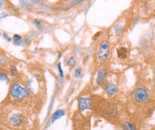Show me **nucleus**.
Masks as SVG:
<instances>
[{"label":"nucleus","instance_id":"nucleus-1","mask_svg":"<svg viewBox=\"0 0 155 130\" xmlns=\"http://www.w3.org/2000/svg\"><path fill=\"white\" fill-rule=\"evenodd\" d=\"M110 54V45L108 40H103L99 44L97 50V59L99 62H104L108 59Z\"/></svg>","mask_w":155,"mask_h":130},{"label":"nucleus","instance_id":"nucleus-2","mask_svg":"<svg viewBox=\"0 0 155 130\" xmlns=\"http://www.w3.org/2000/svg\"><path fill=\"white\" fill-rule=\"evenodd\" d=\"M11 96L18 100H23L29 96V92L19 84H14L10 90Z\"/></svg>","mask_w":155,"mask_h":130},{"label":"nucleus","instance_id":"nucleus-3","mask_svg":"<svg viewBox=\"0 0 155 130\" xmlns=\"http://www.w3.org/2000/svg\"><path fill=\"white\" fill-rule=\"evenodd\" d=\"M78 110L83 112L86 110H91L93 107V102L90 98L80 97L78 100Z\"/></svg>","mask_w":155,"mask_h":130},{"label":"nucleus","instance_id":"nucleus-4","mask_svg":"<svg viewBox=\"0 0 155 130\" xmlns=\"http://www.w3.org/2000/svg\"><path fill=\"white\" fill-rule=\"evenodd\" d=\"M134 98H135L136 102H137V103H141V102H145L147 100V98H148V92H147V90L145 88H143V87L137 88L135 91Z\"/></svg>","mask_w":155,"mask_h":130},{"label":"nucleus","instance_id":"nucleus-5","mask_svg":"<svg viewBox=\"0 0 155 130\" xmlns=\"http://www.w3.org/2000/svg\"><path fill=\"white\" fill-rule=\"evenodd\" d=\"M107 74H108V70L106 69H100L98 70V74L96 78V83L98 86H102L105 82Z\"/></svg>","mask_w":155,"mask_h":130},{"label":"nucleus","instance_id":"nucleus-6","mask_svg":"<svg viewBox=\"0 0 155 130\" xmlns=\"http://www.w3.org/2000/svg\"><path fill=\"white\" fill-rule=\"evenodd\" d=\"M22 121H23V119L21 114H14L9 119V122L13 126H19L22 123Z\"/></svg>","mask_w":155,"mask_h":130},{"label":"nucleus","instance_id":"nucleus-7","mask_svg":"<svg viewBox=\"0 0 155 130\" xmlns=\"http://www.w3.org/2000/svg\"><path fill=\"white\" fill-rule=\"evenodd\" d=\"M105 91L109 96H114L117 92V86L112 82H107L105 84Z\"/></svg>","mask_w":155,"mask_h":130},{"label":"nucleus","instance_id":"nucleus-8","mask_svg":"<svg viewBox=\"0 0 155 130\" xmlns=\"http://www.w3.org/2000/svg\"><path fill=\"white\" fill-rule=\"evenodd\" d=\"M117 54H118V57L120 59H122V60L126 59L127 57V49L126 47H120L118 49Z\"/></svg>","mask_w":155,"mask_h":130},{"label":"nucleus","instance_id":"nucleus-9","mask_svg":"<svg viewBox=\"0 0 155 130\" xmlns=\"http://www.w3.org/2000/svg\"><path fill=\"white\" fill-rule=\"evenodd\" d=\"M64 114H65V112L63 110H58V111H56L54 113L53 117H52V122H54L55 120L59 119L60 118H62V116H64Z\"/></svg>","mask_w":155,"mask_h":130},{"label":"nucleus","instance_id":"nucleus-10","mask_svg":"<svg viewBox=\"0 0 155 130\" xmlns=\"http://www.w3.org/2000/svg\"><path fill=\"white\" fill-rule=\"evenodd\" d=\"M122 130H137V128L134 124H132L130 122H126L123 125Z\"/></svg>","mask_w":155,"mask_h":130},{"label":"nucleus","instance_id":"nucleus-11","mask_svg":"<svg viewBox=\"0 0 155 130\" xmlns=\"http://www.w3.org/2000/svg\"><path fill=\"white\" fill-rule=\"evenodd\" d=\"M76 64V61H75V58L74 57H71L70 59H69V61H68V63H67V65L68 66H70L71 68H72V67H74Z\"/></svg>","mask_w":155,"mask_h":130},{"label":"nucleus","instance_id":"nucleus-12","mask_svg":"<svg viewBox=\"0 0 155 130\" xmlns=\"http://www.w3.org/2000/svg\"><path fill=\"white\" fill-rule=\"evenodd\" d=\"M115 33H116V35H118V36H120L121 33H122V27L120 25V24H117L116 26H115Z\"/></svg>","mask_w":155,"mask_h":130},{"label":"nucleus","instance_id":"nucleus-13","mask_svg":"<svg viewBox=\"0 0 155 130\" xmlns=\"http://www.w3.org/2000/svg\"><path fill=\"white\" fill-rule=\"evenodd\" d=\"M13 39H14V42L15 43L16 45H19L21 43V37L19 36V35H15Z\"/></svg>","mask_w":155,"mask_h":130},{"label":"nucleus","instance_id":"nucleus-14","mask_svg":"<svg viewBox=\"0 0 155 130\" xmlns=\"http://www.w3.org/2000/svg\"><path fill=\"white\" fill-rule=\"evenodd\" d=\"M0 66H2V67H6L7 66V60L5 57L0 56Z\"/></svg>","mask_w":155,"mask_h":130},{"label":"nucleus","instance_id":"nucleus-15","mask_svg":"<svg viewBox=\"0 0 155 130\" xmlns=\"http://www.w3.org/2000/svg\"><path fill=\"white\" fill-rule=\"evenodd\" d=\"M0 80H4V81L8 82L9 81V78H8V76L5 73L2 72V73H0Z\"/></svg>","mask_w":155,"mask_h":130},{"label":"nucleus","instance_id":"nucleus-16","mask_svg":"<svg viewBox=\"0 0 155 130\" xmlns=\"http://www.w3.org/2000/svg\"><path fill=\"white\" fill-rule=\"evenodd\" d=\"M17 73H18V71H17V69H16L15 65L13 64L11 66V74H12V76H16Z\"/></svg>","mask_w":155,"mask_h":130},{"label":"nucleus","instance_id":"nucleus-17","mask_svg":"<svg viewBox=\"0 0 155 130\" xmlns=\"http://www.w3.org/2000/svg\"><path fill=\"white\" fill-rule=\"evenodd\" d=\"M81 71H82V70L80 69V68H78L76 70V72H75V77L76 78H78L79 76H80V74H81Z\"/></svg>","mask_w":155,"mask_h":130},{"label":"nucleus","instance_id":"nucleus-18","mask_svg":"<svg viewBox=\"0 0 155 130\" xmlns=\"http://www.w3.org/2000/svg\"><path fill=\"white\" fill-rule=\"evenodd\" d=\"M34 23H35L38 27H40V21H39L38 20H37V19H36V20L34 21Z\"/></svg>","mask_w":155,"mask_h":130},{"label":"nucleus","instance_id":"nucleus-19","mask_svg":"<svg viewBox=\"0 0 155 130\" xmlns=\"http://www.w3.org/2000/svg\"><path fill=\"white\" fill-rule=\"evenodd\" d=\"M58 70H59V71H60V74H61V77H63V74H62V69H61V65L58 64Z\"/></svg>","mask_w":155,"mask_h":130}]
</instances>
